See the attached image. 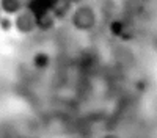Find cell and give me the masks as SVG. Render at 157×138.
<instances>
[{
  "label": "cell",
  "instance_id": "7",
  "mask_svg": "<svg viewBox=\"0 0 157 138\" xmlns=\"http://www.w3.org/2000/svg\"><path fill=\"white\" fill-rule=\"evenodd\" d=\"M32 63H33V66L36 69H46L50 65V57L46 52H38V54H35Z\"/></svg>",
  "mask_w": 157,
  "mask_h": 138
},
{
  "label": "cell",
  "instance_id": "1",
  "mask_svg": "<svg viewBox=\"0 0 157 138\" xmlns=\"http://www.w3.org/2000/svg\"><path fill=\"white\" fill-rule=\"evenodd\" d=\"M71 24L78 32H88L96 25V13L88 5L77 6L71 14Z\"/></svg>",
  "mask_w": 157,
  "mask_h": 138
},
{
  "label": "cell",
  "instance_id": "8",
  "mask_svg": "<svg viewBox=\"0 0 157 138\" xmlns=\"http://www.w3.org/2000/svg\"><path fill=\"white\" fill-rule=\"evenodd\" d=\"M14 27H13V19H11V16H0V32H5V33H8L10 30H13Z\"/></svg>",
  "mask_w": 157,
  "mask_h": 138
},
{
  "label": "cell",
  "instance_id": "3",
  "mask_svg": "<svg viewBox=\"0 0 157 138\" xmlns=\"http://www.w3.org/2000/svg\"><path fill=\"white\" fill-rule=\"evenodd\" d=\"M50 11L57 19H64L71 13V0H50Z\"/></svg>",
  "mask_w": 157,
  "mask_h": 138
},
{
  "label": "cell",
  "instance_id": "2",
  "mask_svg": "<svg viewBox=\"0 0 157 138\" xmlns=\"http://www.w3.org/2000/svg\"><path fill=\"white\" fill-rule=\"evenodd\" d=\"M13 27H14L19 33L22 35H29L33 33L35 30H38L36 27V17L35 14L27 8V9H21L17 14H14V19H13Z\"/></svg>",
  "mask_w": 157,
  "mask_h": 138
},
{
  "label": "cell",
  "instance_id": "5",
  "mask_svg": "<svg viewBox=\"0 0 157 138\" xmlns=\"http://www.w3.org/2000/svg\"><path fill=\"white\" fill-rule=\"evenodd\" d=\"M24 8L25 6H24L22 0H0V9L6 16H14Z\"/></svg>",
  "mask_w": 157,
  "mask_h": 138
},
{
  "label": "cell",
  "instance_id": "10",
  "mask_svg": "<svg viewBox=\"0 0 157 138\" xmlns=\"http://www.w3.org/2000/svg\"><path fill=\"white\" fill-rule=\"evenodd\" d=\"M2 14H3V13H2V9H0V16H2Z\"/></svg>",
  "mask_w": 157,
  "mask_h": 138
},
{
  "label": "cell",
  "instance_id": "6",
  "mask_svg": "<svg viewBox=\"0 0 157 138\" xmlns=\"http://www.w3.org/2000/svg\"><path fill=\"white\" fill-rule=\"evenodd\" d=\"M29 9L35 16L43 14L46 11H50V0H32L29 5Z\"/></svg>",
  "mask_w": 157,
  "mask_h": 138
},
{
  "label": "cell",
  "instance_id": "9",
  "mask_svg": "<svg viewBox=\"0 0 157 138\" xmlns=\"http://www.w3.org/2000/svg\"><path fill=\"white\" fill-rule=\"evenodd\" d=\"M123 30H124V27H123V24H121V22H118V21L112 22V25H110V32H112L115 36L123 35Z\"/></svg>",
  "mask_w": 157,
  "mask_h": 138
},
{
  "label": "cell",
  "instance_id": "4",
  "mask_svg": "<svg viewBox=\"0 0 157 138\" xmlns=\"http://www.w3.org/2000/svg\"><path fill=\"white\" fill-rule=\"evenodd\" d=\"M35 17H36V27H38V30L49 32V30H52L55 27L57 17L52 14V11H46V13H43V14H38Z\"/></svg>",
  "mask_w": 157,
  "mask_h": 138
}]
</instances>
